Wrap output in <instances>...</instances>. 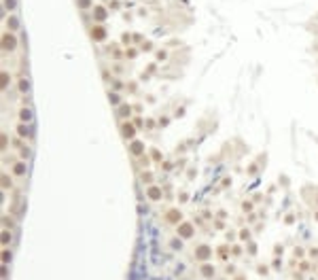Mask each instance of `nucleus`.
Returning a JSON list of instances; mask_svg holds the SVG:
<instances>
[{
  "instance_id": "nucleus-24",
  "label": "nucleus",
  "mask_w": 318,
  "mask_h": 280,
  "mask_svg": "<svg viewBox=\"0 0 318 280\" xmlns=\"http://www.w3.org/2000/svg\"><path fill=\"white\" fill-rule=\"evenodd\" d=\"M19 91H28V81H25V79L19 81Z\"/></svg>"
},
{
  "instance_id": "nucleus-20",
  "label": "nucleus",
  "mask_w": 318,
  "mask_h": 280,
  "mask_svg": "<svg viewBox=\"0 0 318 280\" xmlns=\"http://www.w3.org/2000/svg\"><path fill=\"white\" fill-rule=\"evenodd\" d=\"M2 225H4V229L13 227V219H11V217H2Z\"/></svg>"
},
{
  "instance_id": "nucleus-38",
  "label": "nucleus",
  "mask_w": 318,
  "mask_h": 280,
  "mask_svg": "<svg viewBox=\"0 0 318 280\" xmlns=\"http://www.w3.org/2000/svg\"><path fill=\"white\" fill-rule=\"evenodd\" d=\"M295 257H303V248H295Z\"/></svg>"
},
{
  "instance_id": "nucleus-17",
  "label": "nucleus",
  "mask_w": 318,
  "mask_h": 280,
  "mask_svg": "<svg viewBox=\"0 0 318 280\" xmlns=\"http://www.w3.org/2000/svg\"><path fill=\"white\" fill-rule=\"evenodd\" d=\"M17 25H19V21H17L15 17H7V28H9V30H15Z\"/></svg>"
},
{
  "instance_id": "nucleus-28",
  "label": "nucleus",
  "mask_w": 318,
  "mask_h": 280,
  "mask_svg": "<svg viewBox=\"0 0 318 280\" xmlns=\"http://www.w3.org/2000/svg\"><path fill=\"white\" fill-rule=\"evenodd\" d=\"M108 100H110L113 104H119V96H117V94H110V96H108Z\"/></svg>"
},
{
  "instance_id": "nucleus-27",
  "label": "nucleus",
  "mask_w": 318,
  "mask_h": 280,
  "mask_svg": "<svg viewBox=\"0 0 318 280\" xmlns=\"http://www.w3.org/2000/svg\"><path fill=\"white\" fill-rule=\"evenodd\" d=\"M151 155H153V159H155V161H159V159H161V153H159L157 149H155V151H151Z\"/></svg>"
},
{
  "instance_id": "nucleus-16",
  "label": "nucleus",
  "mask_w": 318,
  "mask_h": 280,
  "mask_svg": "<svg viewBox=\"0 0 318 280\" xmlns=\"http://www.w3.org/2000/svg\"><path fill=\"white\" fill-rule=\"evenodd\" d=\"M11 261V250L9 248H2V265H7Z\"/></svg>"
},
{
  "instance_id": "nucleus-21",
  "label": "nucleus",
  "mask_w": 318,
  "mask_h": 280,
  "mask_svg": "<svg viewBox=\"0 0 318 280\" xmlns=\"http://www.w3.org/2000/svg\"><path fill=\"white\" fill-rule=\"evenodd\" d=\"M7 142H9V140H7V134L2 132V134H0V149H2V151L7 149Z\"/></svg>"
},
{
  "instance_id": "nucleus-42",
  "label": "nucleus",
  "mask_w": 318,
  "mask_h": 280,
  "mask_svg": "<svg viewBox=\"0 0 318 280\" xmlns=\"http://www.w3.org/2000/svg\"><path fill=\"white\" fill-rule=\"evenodd\" d=\"M310 255H312V257H318V248H312V250H310Z\"/></svg>"
},
{
  "instance_id": "nucleus-22",
  "label": "nucleus",
  "mask_w": 318,
  "mask_h": 280,
  "mask_svg": "<svg viewBox=\"0 0 318 280\" xmlns=\"http://www.w3.org/2000/svg\"><path fill=\"white\" fill-rule=\"evenodd\" d=\"M240 240H250V232L248 229H242L240 232Z\"/></svg>"
},
{
  "instance_id": "nucleus-15",
  "label": "nucleus",
  "mask_w": 318,
  "mask_h": 280,
  "mask_svg": "<svg viewBox=\"0 0 318 280\" xmlns=\"http://www.w3.org/2000/svg\"><path fill=\"white\" fill-rule=\"evenodd\" d=\"M0 76H2V91H4V89L9 87V83H11V74L7 72V70H2V74H0Z\"/></svg>"
},
{
  "instance_id": "nucleus-10",
  "label": "nucleus",
  "mask_w": 318,
  "mask_h": 280,
  "mask_svg": "<svg viewBox=\"0 0 318 280\" xmlns=\"http://www.w3.org/2000/svg\"><path fill=\"white\" fill-rule=\"evenodd\" d=\"M17 134L21 136V138H30V136H32V130H30L28 123H19V125H17Z\"/></svg>"
},
{
  "instance_id": "nucleus-13",
  "label": "nucleus",
  "mask_w": 318,
  "mask_h": 280,
  "mask_svg": "<svg viewBox=\"0 0 318 280\" xmlns=\"http://www.w3.org/2000/svg\"><path fill=\"white\" fill-rule=\"evenodd\" d=\"M13 174H15V176H24L25 174V161H17V163L13 166Z\"/></svg>"
},
{
  "instance_id": "nucleus-33",
  "label": "nucleus",
  "mask_w": 318,
  "mask_h": 280,
  "mask_svg": "<svg viewBox=\"0 0 318 280\" xmlns=\"http://www.w3.org/2000/svg\"><path fill=\"white\" fill-rule=\"evenodd\" d=\"M142 183H151V174H149V172L142 174Z\"/></svg>"
},
{
  "instance_id": "nucleus-31",
  "label": "nucleus",
  "mask_w": 318,
  "mask_h": 280,
  "mask_svg": "<svg viewBox=\"0 0 318 280\" xmlns=\"http://www.w3.org/2000/svg\"><path fill=\"white\" fill-rule=\"evenodd\" d=\"M248 253L255 255V253H257V244H248Z\"/></svg>"
},
{
  "instance_id": "nucleus-4",
  "label": "nucleus",
  "mask_w": 318,
  "mask_h": 280,
  "mask_svg": "<svg viewBox=\"0 0 318 280\" xmlns=\"http://www.w3.org/2000/svg\"><path fill=\"white\" fill-rule=\"evenodd\" d=\"M15 47H17V38L13 36V34H9V32L2 34V49L4 51H13Z\"/></svg>"
},
{
  "instance_id": "nucleus-43",
  "label": "nucleus",
  "mask_w": 318,
  "mask_h": 280,
  "mask_svg": "<svg viewBox=\"0 0 318 280\" xmlns=\"http://www.w3.org/2000/svg\"><path fill=\"white\" fill-rule=\"evenodd\" d=\"M81 2V7H89V0H79Z\"/></svg>"
},
{
  "instance_id": "nucleus-7",
  "label": "nucleus",
  "mask_w": 318,
  "mask_h": 280,
  "mask_svg": "<svg viewBox=\"0 0 318 280\" xmlns=\"http://www.w3.org/2000/svg\"><path fill=\"white\" fill-rule=\"evenodd\" d=\"M91 36H94L95 40H104V38H106V30L102 28V25H94V28H91Z\"/></svg>"
},
{
  "instance_id": "nucleus-14",
  "label": "nucleus",
  "mask_w": 318,
  "mask_h": 280,
  "mask_svg": "<svg viewBox=\"0 0 318 280\" xmlns=\"http://www.w3.org/2000/svg\"><path fill=\"white\" fill-rule=\"evenodd\" d=\"M19 119H21V123H30V121H32V110H30V108H21V110H19Z\"/></svg>"
},
{
  "instance_id": "nucleus-41",
  "label": "nucleus",
  "mask_w": 318,
  "mask_h": 280,
  "mask_svg": "<svg viewBox=\"0 0 318 280\" xmlns=\"http://www.w3.org/2000/svg\"><path fill=\"white\" fill-rule=\"evenodd\" d=\"M284 221H286V223H293V221H295V214H288V217H286Z\"/></svg>"
},
{
  "instance_id": "nucleus-5",
  "label": "nucleus",
  "mask_w": 318,
  "mask_h": 280,
  "mask_svg": "<svg viewBox=\"0 0 318 280\" xmlns=\"http://www.w3.org/2000/svg\"><path fill=\"white\" fill-rule=\"evenodd\" d=\"M136 130H138V127H136L134 123H130V121L121 123V134L125 136V138H130V140L134 138V136H136Z\"/></svg>"
},
{
  "instance_id": "nucleus-3",
  "label": "nucleus",
  "mask_w": 318,
  "mask_h": 280,
  "mask_svg": "<svg viewBox=\"0 0 318 280\" xmlns=\"http://www.w3.org/2000/svg\"><path fill=\"white\" fill-rule=\"evenodd\" d=\"M165 221L172 223V225H178V223H182V212L178 208H170L168 214H165Z\"/></svg>"
},
{
  "instance_id": "nucleus-30",
  "label": "nucleus",
  "mask_w": 318,
  "mask_h": 280,
  "mask_svg": "<svg viewBox=\"0 0 318 280\" xmlns=\"http://www.w3.org/2000/svg\"><path fill=\"white\" fill-rule=\"evenodd\" d=\"M280 265H282V261H280V259H274V261H271V268H274V269H278Z\"/></svg>"
},
{
  "instance_id": "nucleus-23",
  "label": "nucleus",
  "mask_w": 318,
  "mask_h": 280,
  "mask_svg": "<svg viewBox=\"0 0 318 280\" xmlns=\"http://www.w3.org/2000/svg\"><path fill=\"white\" fill-rule=\"evenodd\" d=\"M299 269H301V272H306V269H310V261H306V259H303V261L299 263Z\"/></svg>"
},
{
  "instance_id": "nucleus-44",
  "label": "nucleus",
  "mask_w": 318,
  "mask_h": 280,
  "mask_svg": "<svg viewBox=\"0 0 318 280\" xmlns=\"http://www.w3.org/2000/svg\"><path fill=\"white\" fill-rule=\"evenodd\" d=\"M233 280H246V278H244V276H236Z\"/></svg>"
},
{
  "instance_id": "nucleus-39",
  "label": "nucleus",
  "mask_w": 318,
  "mask_h": 280,
  "mask_svg": "<svg viewBox=\"0 0 318 280\" xmlns=\"http://www.w3.org/2000/svg\"><path fill=\"white\" fill-rule=\"evenodd\" d=\"M130 40H131L130 34H123V43H125V45H130Z\"/></svg>"
},
{
  "instance_id": "nucleus-34",
  "label": "nucleus",
  "mask_w": 318,
  "mask_h": 280,
  "mask_svg": "<svg viewBox=\"0 0 318 280\" xmlns=\"http://www.w3.org/2000/svg\"><path fill=\"white\" fill-rule=\"evenodd\" d=\"M240 253H242V248H240V246H233V248H231V255H240Z\"/></svg>"
},
{
  "instance_id": "nucleus-25",
  "label": "nucleus",
  "mask_w": 318,
  "mask_h": 280,
  "mask_svg": "<svg viewBox=\"0 0 318 280\" xmlns=\"http://www.w3.org/2000/svg\"><path fill=\"white\" fill-rule=\"evenodd\" d=\"M242 210H244V212H250V210H252V204H250V202H244V204H242Z\"/></svg>"
},
{
  "instance_id": "nucleus-8",
  "label": "nucleus",
  "mask_w": 318,
  "mask_h": 280,
  "mask_svg": "<svg viewBox=\"0 0 318 280\" xmlns=\"http://www.w3.org/2000/svg\"><path fill=\"white\" fill-rule=\"evenodd\" d=\"M200 272H201L204 278H212V276H214V265H212V263H201Z\"/></svg>"
},
{
  "instance_id": "nucleus-12",
  "label": "nucleus",
  "mask_w": 318,
  "mask_h": 280,
  "mask_svg": "<svg viewBox=\"0 0 318 280\" xmlns=\"http://www.w3.org/2000/svg\"><path fill=\"white\" fill-rule=\"evenodd\" d=\"M106 15H108V11H106L104 7H95L94 9V19H98V21L106 19Z\"/></svg>"
},
{
  "instance_id": "nucleus-18",
  "label": "nucleus",
  "mask_w": 318,
  "mask_h": 280,
  "mask_svg": "<svg viewBox=\"0 0 318 280\" xmlns=\"http://www.w3.org/2000/svg\"><path fill=\"white\" fill-rule=\"evenodd\" d=\"M11 176H9V174H2V189H9V187H11Z\"/></svg>"
},
{
  "instance_id": "nucleus-45",
  "label": "nucleus",
  "mask_w": 318,
  "mask_h": 280,
  "mask_svg": "<svg viewBox=\"0 0 318 280\" xmlns=\"http://www.w3.org/2000/svg\"><path fill=\"white\" fill-rule=\"evenodd\" d=\"M316 221H318V212H316Z\"/></svg>"
},
{
  "instance_id": "nucleus-19",
  "label": "nucleus",
  "mask_w": 318,
  "mask_h": 280,
  "mask_svg": "<svg viewBox=\"0 0 318 280\" xmlns=\"http://www.w3.org/2000/svg\"><path fill=\"white\" fill-rule=\"evenodd\" d=\"M119 115H121V117H130V115H131V106H121V108H119Z\"/></svg>"
},
{
  "instance_id": "nucleus-40",
  "label": "nucleus",
  "mask_w": 318,
  "mask_h": 280,
  "mask_svg": "<svg viewBox=\"0 0 318 280\" xmlns=\"http://www.w3.org/2000/svg\"><path fill=\"white\" fill-rule=\"evenodd\" d=\"M225 269H227V274H233V272H236V268H233V265H227Z\"/></svg>"
},
{
  "instance_id": "nucleus-26",
  "label": "nucleus",
  "mask_w": 318,
  "mask_h": 280,
  "mask_svg": "<svg viewBox=\"0 0 318 280\" xmlns=\"http://www.w3.org/2000/svg\"><path fill=\"white\" fill-rule=\"evenodd\" d=\"M4 7H7L9 11H13V7H15V0H4Z\"/></svg>"
},
{
  "instance_id": "nucleus-9",
  "label": "nucleus",
  "mask_w": 318,
  "mask_h": 280,
  "mask_svg": "<svg viewBox=\"0 0 318 280\" xmlns=\"http://www.w3.org/2000/svg\"><path fill=\"white\" fill-rule=\"evenodd\" d=\"M11 240H13L11 229H2V233H0V242H2V248H9Z\"/></svg>"
},
{
  "instance_id": "nucleus-36",
  "label": "nucleus",
  "mask_w": 318,
  "mask_h": 280,
  "mask_svg": "<svg viewBox=\"0 0 318 280\" xmlns=\"http://www.w3.org/2000/svg\"><path fill=\"white\" fill-rule=\"evenodd\" d=\"M282 250H284V248H282V246H280V244H278V246L274 248V253H276V255H282Z\"/></svg>"
},
{
  "instance_id": "nucleus-1",
  "label": "nucleus",
  "mask_w": 318,
  "mask_h": 280,
  "mask_svg": "<svg viewBox=\"0 0 318 280\" xmlns=\"http://www.w3.org/2000/svg\"><path fill=\"white\" fill-rule=\"evenodd\" d=\"M195 259L200 261V263H208L212 259V248L208 246V244H201V246H195Z\"/></svg>"
},
{
  "instance_id": "nucleus-29",
  "label": "nucleus",
  "mask_w": 318,
  "mask_h": 280,
  "mask_svg": "<svg viewBox=\"0 0 318 280\" xmlns=\"http://www.w3.org/2000/svg\"><path fill=\"white\" fill-rule=\"evenodd\" d=\"M172 248H174V250H180V248H182V246H180V240H172Z\"/></svg>"
},
{
  "instance_id": "nucleus-6",
  "label": "nucleus",
  "mask_w": 318,
  "mask_h": 280,
  "mask_svg": "<svg viewBox=\"0 0 318 280\" xmlns=\"http://www.w3.org/2000/svg\"><path fill=\"white\" fill-rule=\"evenodd\" d=\"M146 195H149V200H151V202H159V200H161V195H164V191H161V187L151 185V187L146 189Z\"/></svg>"
},
{
  "instance_id": "nucleus-2",
  "label": "nucleus",
  "mask_w": 318,
  "mask_h": 280,
  "mask_svg": "<svg viewBox=\"0 0 318 280\" xmlns=\"http://www.w3.org/2000/svg\"><path fill=\"white\" fill-rule=\"evenodd\" d=\"M193 233H195V229H193V225L187 223V221H182V223H178V225H176V236L180 238V240H189V238H193Z\"/></svg>"
},
{
  "instance_id": "nucleus-35",
  "label": "nucleus",
  "mask_w": 318,
  "mask_h": 280,
  "mask_svg": "<svg viewBox=\"0 0 318 280\" xmlns=\"http://www.w3.org/2000/svg\"><path fill=\"white\" fill-rule=\"evenodd\" d=\"M146 127H149V130H153V127H155V121H153V119H146Z\"/></svg>"
},
{
  "instance_id": "nucleus-37",
  "label": "nucleus",
  "mask_w": 318,
  "mask_h": 280,
  "mask_svg": "<svg viewBox=\"0 0 318 280\" xmlns=\"http://www.w3.org/2000/svg\"><path fill=\"white\" fill-rule=\"evenodd\" d=\"M270 268H265V265H259V274H267Z\"/></svg>"
},
{
  "instance_id": "nucleus-32",
  "label": "nucleus",
  "mask_w": 318,
  "mask_h": 280,
  "mask_svg": "<svg viewBox=\"0 0 318 280\" xmlns=\"http://www.w3.org/2000/svg\"><path fill=\"white\" fill-rule=\"evenodd\" d=\"M157 60H159V62L165 60V51H157Z\"/></svg>"
},
{
  "instance_id": "nucleus-11",
  "label": "nucleus",
  "mask_w": 318,
  "mask_h": 280,
  "mask_svg": "<svg viewBox=\"0 0 318 280\" xmlns=\"http://www.w3.org/2000/svg\"><path fill=\"white\" fill-rule=\"evenodd\" d=\"M130 149L134 155H144V142H140V140H134Z\"/></svg>"
}]
</instances>
